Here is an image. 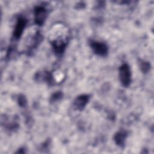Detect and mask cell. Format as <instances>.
<instances>
[{"label": "cell", "mask_w": 154, "mask_h": 154, "mask_svg": "<svg viewBox=\"0 0 154 154\" xmlns=\"http://www.w3.org/2000/svg\"><path fill=\"white\" fill-rule=\"evenodd\" d=\"M88 101V96L87 95H81L77 97L74 102V105L76 109L82 110Z\"/></svg>", "instance_id": "5"}, {"label": "cell", "mask_w": 154, "mask_h": 154, "mask_svg": "<svg viewBox=\"0 0 154 154\" xmlns=\"http://www.w3.org/2000/svg\"><path fill=\"white\" fill-rule=\"evenodd\" d=\"M120 80L122 85L127 87L129 85L131 80V75L129 67L128 64H124L119 69Z\"/></svg>", "instance_id": "1"}, {"label": "cell", "mask_w": 154, "mask_h": 154, "mask_svg": "<svg viewBox=\"0 0 154 154\" xmlns=\"http://www.w3.org/2000/svg\"><path fill=\"white\" fill-rule=\"evenodd\" d=\"M61 96H62V94H61L60 92H58V93H55V94L52 96V100H57V99H58V100L60 99L61 97Z\"/></svg>", "instance_id": "8"}, {"label": "cell", "mask_w": 154, "mask_h": 154, "mask_svg": "<svg viewBox=\"0 0 154 154\" xmlns=\"http://www.w3.org/2000/svg\"><path fill=\"white\" fill-rule=\"evenodd\" d=\"M26 21L25 19L21 18V17L18 19L14 28V34H13L15 38H18L19 37H20V35H22L23 31V29L26 26Z\"/></svg>", "instance_id": "4"}, {"label": "cell", "mask_w": 154, "mask_h": 154, "mask_svg": "<svg viewBox=\"0 0 154 154\" xmlns=\"http://www.w3.org/2000/svg\"><path fill=\"white\" fill-rule=\"evenodd\" d=\"M19 103L21 106H24L26 104V100L23 96H20L19 99Z\"/></svg>", "instance_id": "9"}, {"label": "cell", "mask_w": 154, "mask_h": 154, "mask_svg": "<svg viewBox=\"0 0 154 154\" xmlns=\"http://www.w3.org/2000/svg\"><path fill=\"white\" fill-rule=\"evenodd\" d=\"M46 10L43 7H38L35 9V20L37 24L42 25L46 17Z\"/></svg>", "instance_id": "3"}, {"label": "cell", "mask_w": 154, "mask_h": 154, "mask_svg": "<svg viewBox=\"0 0 154 154\" xmlns=\"http://www.w3.org/2000/svg\"><path fill=\"white\" fill-rule=\"evenodd\" d=\"M126 134L125 132H119L114 136V140L117 145L120 147L124 146L125 141L126 139Z\"/></svg>", "instance_id": "6"}, {"label": "cell", "mask_w": 154, "mask_h": 154, "mask_svg": "<svg viewBox=\"0 0 154 154\" xmlns=\"http://www.w3.org/2000/svg\"><path fill=\"white\" fill-rule=\"evenodd\" d=\"M150 68V64H149L148 63L143 61L141 63V69L144 72H147Z\"/></svg>", "instance_id": "7"}, {"label": "cell", "mask_w": 154, "mask_h": 154, "mask_svg": "<svg viewBox=\"0 0 154 154\" xmlns=\"http://www.w3.org/2000/svg\"><path fill=\"white\" fill-rule=\"evenodd\" d=\"M91 47L95 54L100 56H105L108 52V48L105 43L92 41L90 43Z\"/></svg>", "instance_id": "2"}]
</instances>
